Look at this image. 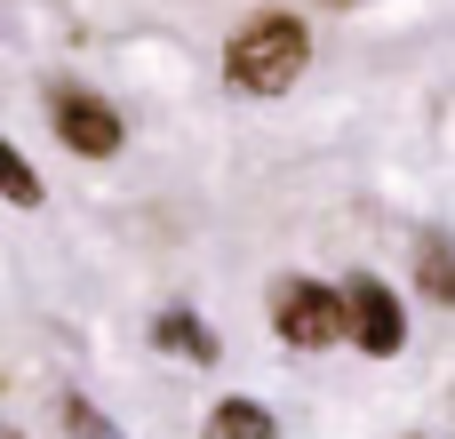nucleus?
Returning <instances> with one entry per match:
<instances>
[{
    "label": "nucleus",
    "mask_w": 455,
    "mask_h": 439,
    "mask_svg": "<svg viewBox=\"0 0 455 439\" xmlns=\"http://www.w3.org/2000/svg\"><path fill=\"white\" fill-rule=\"evenodd\" d=\"M272 328L296 352H328L336 336H352V296L344 288H320V280H280L272 288Z\"/></svg>",
    "instance_id": "obj_2"
},
{
    "label": "nucleus",
    "mask_w": 455,
    "mask_h": 439,
    "mask_svg": "<svg viewBox=\"0 0 455 439\" xmlns=\"http://www.w3.org/2000/svg\"><path fill=\"white\" fill-rule=\"evenodd\" d=\"M208 439H280V432H272V416H264L256 400H224V408L208 416Z\"/></svg>",
    "instance_id": "obj_7"
},
{
    "label": "nucleus",
    "mask_w": 455,
    "mask_h": 439,
    "mask_svg": "<svg viewBox=\"0 0 455 439\" xmlns=\"http://www.w3.org/2000/svg\"><path fill=\"white\" fill-rule=\"evenodd\" d=\"M344 296H352V344L368 352V360H392L400 344H408V312H400V296L384 288V280H344Z\"/></svg>",
    "instance_id": "obj_3"
},
{
    "label": "nucleus",
    "mask_w": 455,
    "mask_h": 439,
    "mask_svg": "<svg viewBox=\"0 0 455 439\" xmlns=\"http://www.w3.org/2000/svg\"><path fill=\"white\" fill-rule=\"evenodd\" d=\"M64 432H72V439H120L112 424H104V416H96V408H88V400H80V392L64 400Z\"/></svg>",
    "instance_id": "obj_8"
},
{
    "label": "nucleus",
    "mask_w": 455,
    "mask_h": 439,
    "mask_svg": "<svg viewBox=\"0 0 455 439\" xmlns=\"http://www.w3.org/2000/svg\"><path fill=\"white\" fill-rule=\"evenodd\" d=\"M416 288H424L440 312H455V240H448V232L416 240Z\"/></svg>",
    "instance_id": "obj_5"
},
{
    "label": "nucleus",
    "mask_w": 455,
    "mask_h": 439,
    "mask_svg": "<svg viewBox=\"0 0 455 439\" xmlns=\"http://www.w3.org/2000/svg\"><path fill=\"white\" fill-rule=\"evenodd\" d=\"M312 64V32L296 24V16H248L240 32H232V48H224V72H232V88H248V96H280V88H296V72Z\"/></svg>",
    "instance_id": "obj_1"
},
{
    "label": "nucleus",
    "mask_w": 455,
    "mask_h": 439,
    "mask_svg": "<svg viewBox=\"0 0 455 439\" xmlns=\"http://www.w3.org/2000/svg\"><path fill=\"white\" fill-rule=\"evenodd\" d=\"M56 136L72 152H88V160H112L120 152V112L104 96H88V88H56Z\"/></svg>",
    "instance_id": "obj_4"
},
{
    "label": "nucleus",
    "mask_w": 455,
    "mask_h": 439,
    "mask_svg": "<svg viewBox=\"0 0 455 439\" xmlns=\"http://www.w3.org/2000/svg\"><path fill=\"white\" fill-rule=\"evenodd\" d=\"M152 344H160V352H184V360H200V368H216V336H208L192 312H160V320H152Z\"/></svg>",
    "instance_id": "obj_6"
},
{
    "label": "nucleus",
    "mask_w": 455,
    "mask_h": 439,
    "mask_svg": "<svg viewBox=\"0 0 455 439\" xmlns=\"http://www.w3.org/2000/svg\"><path fill=\"white\" fill-rule=\"evenodd\" d=\"M8 200H16V208H32V200H40V176H32V160H24V152H8Z\"/></svg>",
    "instance_id": "obj_9"
}]
</instances>
